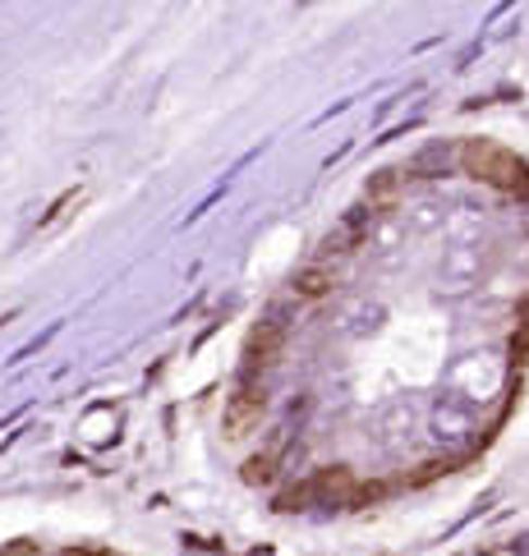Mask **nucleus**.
Wrapping results in <instances>:
<instances>
[{"mask_svg":"<svg viewBox=\"0 0 529 556\" xmlns=\"http://www.w3.org/2000/svg\"><path fill=\"white\" fill-rule=\"evenodd\" d=\"M469 166H475L483 180H497V185H516L520 180L516 156H506L497 148H469Z\"/></svg>","mask_w":529,"mask_h":556,"instance_id":"7ed1b4c3","label":"nucleus"},{"mask_svg":"<svg viewBox=\"0 0 529 556\" xmlns=\"http://www.w3.org/2000/svg\"><path fill=\"white\" fill-rule=\"evenodd\" d=\"M475 432H479L475 405L461 401V395H442L433 419H428V437H433L438 446H446V451H461V446L475 442Z\"/></svg>","mask_w":529,"mask_h":556,"instance_id":"f257e3e1","label":"nucleus"},{"mask_svg":"<svg viewBox=\"0 0 529 556\" xmlns=\"http://www.w3.org/2000/svg\"><path fill=\"white\" fill-rule=\"evenodd\" d=\"M497 387H502V364H493V354H469L452 372V395H461L469 405L488 401Z\"/></svg>","mask_w":529,"mask_h":556,"instance_id":"f03ea898","label":"nucleus"}]
</instances>
